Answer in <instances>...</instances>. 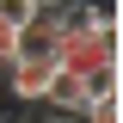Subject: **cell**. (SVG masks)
Returning <instances> with one entry per match:
<instances>
[{"mask_svg":"<svg viewBox=\"0 0 123 123\" xmlns=\"http://www.w3.org/2000/svg\"><path fill=\"white\" fill-rule=\"evenodd\" d=\"M55 68L74 74V80L111 74V68H117V18H111V12H92L86 25L62 31V37H55Z\"/></svg>","mask_w":123,"mask_h":123,"instance_id":"obj_1","label":"cell"},{"mask_svg":"<svg viewBox=\"0 0 123 123\" xmlns=\"http://www.w3.org/2000/svg\"><path fill=\"white\" fill-rule=\"evenodd\" d=\"M49 80H55V55H12L6 62V92L18 105H37Z\"/></svg>","mask_w":123,"mask_h":123,"instance_id":"obj_2","label":"cell"},{"mask_svg":"<svg viewBox=\"0 0 123 123\" xmlns=\"http://www.w3.org/2000/svg\"><path fill=\"white\" fill-rule=\"evenodd\" d=\"M37 12H43V0H0V25H12V31H25Z\"/></svg>","mask_w":123,"mask_h":123,"instance_id":"obj_3","label":"cell"},{"mask_svg":"<svg viewBox=\"0 0 123 123\" xmlns=\"http://www.w3.org/2000/svg\"><path fill=\"white\" fill-rule=\"evenodd\" d=\"M80 123H123V105L117 98H92V105L80 111Z\"/></svg>","mask_w":123,"mask_h":123,"instance_id":"obj_4","label":"cell"},{"mask_svg":"<svg viewBox=\"0 0 123 123\" xmlns=\"http://www.w3.org/2000/svg\"><path fill=\"white\" fill-rule=\"evenodd\" d=\"M12 55H18V31H12V25H0V68H6Z\"/></svg>","mask_w":123,"mask_h":123,"instance_id":"obj_5","label":"cell"}]
</instances>
